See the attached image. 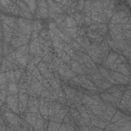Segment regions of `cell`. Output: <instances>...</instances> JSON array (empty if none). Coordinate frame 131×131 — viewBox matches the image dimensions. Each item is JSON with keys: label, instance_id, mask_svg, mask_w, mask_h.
Instances as JSON below:
<instances>
[{"label": "cell", "instance_id": "cell-4", "mask_svg": "<svg viewBox=\"0 0 131 131\" xmlns=\"http://www.w3.org/2000/svg\"><path fill=\"white\" fill-rule=\"evenodd\" d=\"M13 2L15 3V4H16L19 8H21V9L30 12V9L29 8V7L28 6L27 4L25 3V1H13Z\"/></svg>", "mask_w": 131, "mask_h": 131}, {"label": "cell", "instance_id": "cell-2", "mask_svg": "<svg viewBox=\"0 0 131 131\" xmlns=\"http://www.w3.org/2000/svg\"><path fill=\"white\" fill-rule=\"evenodd\" d=\"M28 42V39L27 38H23L21 37H13L12 38L11 43L13 46L15 47H17L19 46L24 45Z\"/></svg>", "mask_w": 131, "mask_h": 131}, {"label": "cell", "instance_id": "cell-8", "mask_svg": "<svg viewBox=\"0 0 131 131\" xmlns=\"http://www.w3.org/2000/svg\"><path fill=\"white\" fill-rule=\"evenodd\" d=\"M19 14L21 16H23V17H25L26 18H31L32 17V14L30 12L26 11L21 9H20V10Z\"/></svg>", "mask_w": 131, "mask_h": 131}, {"label": "cell", "instance_id": "cell-3", "mask_svg": "<svg viewBox=\"0 0 131 131\" xmlns=\"http://www.w3.org/2000/svg\"><path fill=\"white\" fill-rule=\"evenodd\" d=\"M13 96H9L7 99V103L9 105V107L13 110V111L16 112L17 110V105L16 102V100Z\"/></svg>", "mask_w": 131, "mask_h": 131}, {"label": "cell", "instance_id": "cell-10", "mask_svg": "<svg viewBox=\"0 0 131 131\" xmlns=\"http://www.w3.org/2000/svg\"><path fill=\"white\" fill-rule=\"evenodd\" d=\"M6 81V78L4 77V75H3V74H1V84H2L3 83H4Z\"/></svg>", "mask_w": 131, "mask_h": 131}, {"label": "cell", "instance_id": "cell-5", "mask_svg": "<svg viewBox=\"0 0 131 131\" xmlns=\"http://www.w3.org/2000/svg\"><path fill=\"white\" fill-rule=\"evenodd\" d=\"M25 2L29 7L30 12L34 14L35 13L36 7V2L34 1H25Z\"/></svg>", "mask_w": 131, "mask_h": 131}, {"label": "cell", "instance_id": "cell-7", "mask_svg": "<svg viewBox=\"0 0 131 131\" xmlns=\"http://www.w3.org/2000/svg\"><path fill=\"white\" fill-rule=\"evenodd\" d=\"M3 21H4V23H5L6 25H8L9 26L12 27L14 25V19L13 17L4 16V18Z\"/></svg>", "mask_w": 131, "mask_h": 131}, {"label": "cell", "instance_id": "cell-9", "mask_svg": "<svg viewBox=\"0 0 131 131\" xmlns=\"http://www.w3.org/2000/svg\"><path fill=\"white\" fill-rule=\"evenodd\" d=\"M9 90L13 92H16V87L15 86V85L13 84H11L9 85Z\"/></svg>", "mask_w": 131, "mask_h": 131}, {"label": "cell", "instance_id": "cell-1", "mask_svg": "<svg viewBox=\"0 0 131 131\" xmlns=\"http://www.w3.org/2000/svg\"><path fill=\"white\" fill-rule=\"evenodd\" d=\"M18 24L19 29L23 33L28 35L30 34L31 30V26L27 20L23 18H19L18 20Z\"/></svg>", "mask_w": 131, "mask_h": 131}, {"label": "cell", "instance_id": "cell-6", "mask_svg": "<svg viewBox=\"0 0 131 131\" xmlns=\"http://www.w3.org/2000/svg\"><path fill=\"white\" fill-rule=\"evenodd\" d=\"M38 14L42 18H47L48 17V11L47 8L39 7L38 8Z\"/></svg>", "mask_w": 131, "mask_h": 131}]
</instances>
